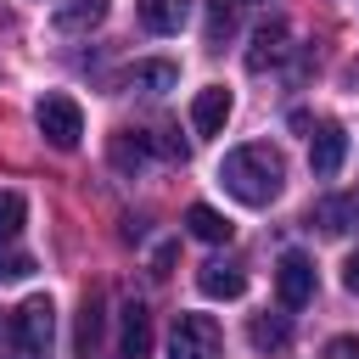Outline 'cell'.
Here are the masks:
<instances>
[{
    "instance_id": "obj_1",
    "label": "cell",
    "mask_w": 359,
    "mask_h": 359,
    "mask_svg": "<svg viewBox=\"0 0 359 359\" xmlns=\"http://www.w3.org/2000/svg\"><path fill=\"white\" fill-rule=\"evenodd\" d=\"M219 185H224L236 202H247V208H269V202L280 196V185H286V163H280L275 146L252 140V146L224 151V163H219Z\"/></svg>"
},
{
    "instance_id": "obj_2",
    "label": "cell",
    "mask_w": 359,
    "mask_h": 359,
    "mask_svg": "<svg viewBox=\"0 0 359 359\" xmlns=\"http://www.w3.org/2000/svg\"><path fill=\"white\" fill-rule=\"evenodd\" d=\"M11 342H17V359H50V342H56V309L45 292L22 297L11 309Z\"/></svg>"
},
{
    "instance_id": "obj_3",
    "label": "cell",
    "mask_w": 359,
    "mask_h": 359,
    "mask_svg": "<svg viewBox=\"0 0 359 359\" xmlns=\"http://www.w3.org/2000/svg\"><path fill=\"white\" fill-rule=\"evenodd\" d=\"M34 123H39V135H45L56 151H73V146H79V135H84V112H79V101H73V95H62V90L39 95Z\"/></svg>"
},
{
    "instance_id": "obj_4",
    "label": "cell",
    "mask_w": 359,
    "mask_h": 359,
    "mask_svg": "<svg viewBox=\"0 0 359 359\" xmlns=\"http://www.w3.org/2000/svg\"><path fill=\"white\" fill-rule=\"evenodd\" d=\"M219 325L213 314H180L168 331V359H219Z\"/></svg>"
},
{
    "instance_id": "obj_5",
    "label": "cell",
    "mask_w": 359,
    "mask_h": 359,
    "mask_svg": "<svg viewBox=\"0 0 359 359\" xmlns=\"http://www.w3.org/2000/svg\"><path fill=\"white\" fill-rule=\"evenodd\" d=\"M275 292H280V309H303V303H314V264H309L303 252H280Z\"/></svg>"
},
{
    "instance_id": "obj_6",
    "label": "cell",
    "mask_w": 359,
    "mask_h": 359,
    "mask_svg": "<svg viewBox=\"0 0 359 359\" xmlns=\"http://www.w3.org/2000/svg\"><path fill=\"white\" fill-rule=\"evenodd\" d=\"M118 359H151V309L135 297L118 314Z\"/></svg>"
},
{
    "instance_id": "obj_7",
    "label": "cell",
    "mask_w": 359,
    "mask_h": 359,
    "mask_svg": "<svg viewBox=\"0 0 359 359\" xmlns=\"http://www.w3.org/2000/svg\"><path fill=\"white\" fill-rule=\"evenodd\" d=\"M230 107H236V101H230L224 84L196 90V95H191V129H196V135H219V129L230 123Z\"/></svg>"
},
{
    "instance_id": "obj_8",
    "label": "cell",
    "mask_w": 359,
    "mask_h": 359,
    "mask_svg": "<svg viewBox=\"0 0 359 359\" xmlns=\"http://www.w3.org/2000/svg\"><path fill=\"white\" fill-rule=\"evenodd\" d=\"M342 157H348V135H342V123H320L314 140H309V168H314L320 180H331V174L342 168Z\"/></svg>"
},
{
    "instance_id": "obj_9",
    "label": "cell",
    "mask_w": 359,
    "mask_h": 359,
    "mask_svg": "<svg viewBox=\"0 0 359 359\" xmlns=\"http://www.w3.org/2000/svg\"><path fill=\"white\" fill-rule=\"evenodd\" d=\"M50 22H56V34H90L107 22V0H56Z\"/></svg>"
},
{
    "instance_id": "obj_10",
    "label": "cell",
    "mask_w": 359,
    "mask_h": 359,
    "mask_svg": "<svg viewBox=\"0 0 359 359\" xmlns=\"http://www.w3.org/2000/svg\"><path fill=\"white\" fill-rule=\"evenodd\" d=\"M191 22V0H140V28L146 34H180Z\"/></svg>"
},
{
    "instance_id": "obj_11",
    "label": "cell",
    "mask_w": 359,
    "mask_h": 359,
    "mask_svg": "<svg viewBox=\"0 0 359 359\" xmlns=\"http://www.w3.org/2000/svg\"><path fill=\"white\" fill-rule=\"evenodd\" d=\"M286 56V22L275 17V22H264L258 34H252V50H247V73H264V67H275Z\"/></svg>"
},
{
    "instance_id": "obj_12",
    "label": "cell",
    "mask_w": 359,
    "mask_h": 359,
    "mask_svg": "<svg viewBox=\"0 0 359 359\" xmlns=\"http://www.w3.org/2000/svg\"><path fill=\"white\" fill-rule=\"evenodd\" d=\"M123 84H129V90H140V95H163V90H174V84H180V67H174V62H163V56H157V62H135V67L123 73Z\"/></svg>"
},
{
    "instance_id": "obj_13",
    "label": "cell",
    "mask_w": 359,
    "mask_h": 359,
    "mask_svg": "<svg viewBox=\"0 0 359 359\" xmlns=\"http://www.w3.org/2000/svg\"><path fill=\"white\" fill-rule=\"evenodd\" d=\"M185 230H191L196 241H208V247H224V241H230V219H224L219 208H208V202H191V208H185Z\"/></svg>"
},
{
    "instance_id": "obj_14",
    "label": "cell",
    "mask_w": 359,
    "mask_h": 359,
    "mask_svg": "<svg viewBox=\"0 0 359 359\" xmlns=\"http://www.w3.org/2000/svg\"><path fill=\"white\" fill-rule=\"evenodd\" d=\"M196 286H202V297H241V292H247V275H241L236 264H219V258H213V264L196 269Z\"/></svg>"
},
{
    "instance_id": "obj_15",
    "label": "cell",
    "mask_w": 359,
    "mask_h": 359,
    "mask_svg": "<svg viewBox=\"0 0 359 359\" xmlns=\"http://www.w3.org/2000/svg\"><path fill=\"white\" fill-rule=\"evenodd\" d=\"M107 157H112V168H118V174H129V180H135V174L146 168V135L118 129V135L107 140Z\"/></svg>"
},
{
    "instance_id": "obj_16",
    "label": "cell",
    "mask_w": 359,
    "mask_h": 359,
    "mask_svg": "<svg viewBox=\"0 0 359 359\" xmlns=\"http://www.w3.org/2000/svg\"><path fill=\"white\" fill-rule=\"evenodd\" d=\"M314 224H320L325 236L353 230V224H359V196H325V202H314Z\"/></svg>"
},
{
    "instance_id": "obj_17",
    "label": "cell",
    "mask_w": 359,
    "mask_h": 359,
    "mask_svg": "<svg viewBox=\"0 0 359 359\" xmlns=\"http://www.w3.org/2000/svg\"><path fill=\"white\" fill-rule=\"evenodd\" d=\"M73 342H79V359H95V348H101V292H84Z\"/></svg>"
},
{
    "instance_id": "obj_18",
    "label": "cell",
    "mask_w": 359,
    "mask_h": 359,
    "mask_svg": "<svg viewBox=\"0 0 359 359\" xmlns=\"http://www.w3.org/2000/svg\"><path fill=\"white\" fill-rule=\"evenodd\" d=\"M247 337H252L258 353H280V348L292 342V325H286V314H258V320L247 325Z\"/></svg>"
},
{
    "instance_id": "obj_19",
    "label": "cell",
    "mask_w": 359,
    "mask_h": 359,
    "mask_svg": "<svg viewBox=\"0 0 359 359\" xmlns=\"http://www.w3.org/2000/svg\"><path fill=\"white\" fill-rule=\"evenodd\" d=\"M22 224H28V202H22V191H0V241H17Z\"/></svg>"
},
{
    "instance_id": "obj_20",
    "label": "cell",
    "mask_w": 359,
    "mask_h": 359,
    "mask_svg": "<svg viewBox=\"0 0 359 359\" xmlns=\"http://www.w3.org/2000/svg\"><path fill=\"white\" fill-rule=\"evenodd\" d=\"M236 34V11L224 6V0H213V11H208V39L219 45V39H230Z\"/></svg>"
},
{
    "instance_id": "obj_21",
    "label": "cell",
    "mask_w": 359,
    "mask_h": 359,
    "mask_svg": "<svg viewBox=\"0 0 359 359\" xmlns=\"http://www.w3.org/2000/svg\"><path fill=\"white\" fill-rule=\"evenodd\" d=\"M28 275H34V258H28V252H0V286L28 280Z\"/></svg>"
},
{
    "instance_id": "obj_22",
    "label": "cell",
    "mask_w": 359,
    "mask_h": 359,
    "mask_svg": "<svg viewBox=\"0 0 359 359\" xmlns=\"http://www.w3.org/2000/svg\"><path fill=\"white\" fill-rule=\"evenodd\" d=\"M325 359H359V337H331L325 342Z\"/></svg>"
},
{
    "instance_id": "obj_23",
    "label": "cell",
    "mask_w": 359,
    "mask_h": 359,
    "mask_svg": "<svg viewBox=\"0 0 359 359\" xmlns=\"http://www.w3.org/2000/svg\"><path fill=\"white\" fill-rule=\"evenodd\" d=\"M342 280H348V292H353V297H359V252H353V258H348V264H342Z\"/></svg>"
},
{
    "instance_id": "obj_24",
    "label": "cell",
    "mask_w": 359,
    "mask_h": 359,
    "mask_svg": "<svg viewBox=\"0 0 359 359\" xmlns=\"http://www.w3.org/2000/svg\"><path fill=\"white\" fill-rule=\"evenodd\" d=\"M241 6H258V0H241Z\"/></svg>"
}]
</instances>
